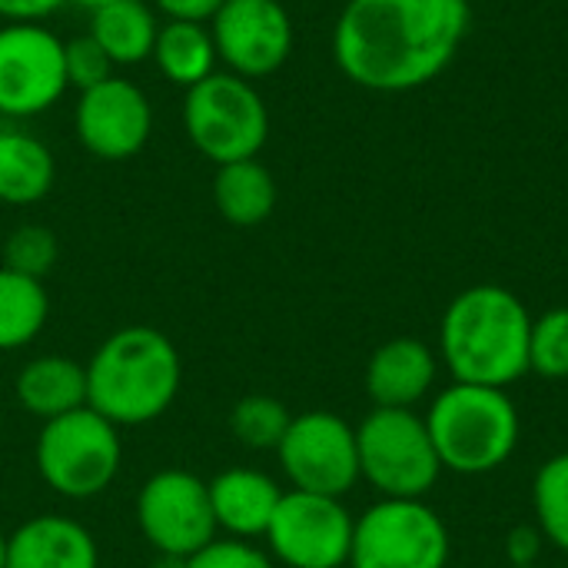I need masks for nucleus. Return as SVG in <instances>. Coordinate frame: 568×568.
I'll list each match as a JSON object with an SVG mask.
<instances>
[{
    "label": "nucleus",
    "instance_id": "nucleus-14",
    "mask_svg": "<svg viewBox=\"0 0 568 568\" xmlns=\"http://www.w3.org/2000/svg\"><path fill=\"white\" fill-rule=\"evenodd\" d=\"M216 57L243 80L276 73L293 53V20L280 0H226L210 20Z\"/></svg>",
    "mask_w": 568,
    "mask_h": 568
},
{
    "label": "nucleus",
    "instance_id": "nucleus-19",
    "mask_svg": "<svg viewBox=\"0 0 568 568\" xmlns=\"http://www.w3.org/2000/svg\"><path fill=\"white\" fill-rule=\"evenodd\" d=\"M57 183V160L50 146L17 126L0 130V203L33 206L47 200Z\"/></svg>",
    "mask_w": 568,
    "mask_h": 568
},
{
    "label": "nucleus",
    "instance_id": "nucleus-12",
    "mask_svg": "<svg viewBox=\"0 0 568 568\" xmlns=\"http://www.w3.org/2000/svg\"><path fill=\"white\" fill-rule=\"evenodd\" d=\"M67 90L63 40L47 23H0V116L33 120Z\"/></svg>",
    "mask_w": 568,
    "mask_h": 568
},
{
    "label": "nucleus",
    "instance_id": "nucleus-24",
    "mask_svg": "<svg viewBox=\"0 0 568 568\" xmlns=\"http://www.w3.org/2000/svg\"><path fill=\"white\" fill-rule=\"evenodd\" d=\"M532 516L546 546L568 556V453L539 466L532 479Z\"/></svg>",
    "mask_w": 568,
    "mask_h": 568
},
{
    "label": "nucleus",
    "instance_id": "nucleus-27",
    "mask_svg": "<svg viewBox=\"0 0 568 568\" xmlns=\"http://www.w3.org/2000/svg\"><path fill=\"white\" fill-rule=\"evenodd\" d=\"M529 373L542 379H568V306H556L532 320L529 336Z\"/></svg>",
    "mask_w": 568,
    "mask_h": 568
},
{
    "label": "nucleus",
    "instance_id": "nucleus-2",
    "mask_svg": "<svg viewBox=\"0 0 568 568\" xmlns=\"http://www.w3.org/2000/svg\"><path fill=\"white\" fill-rule=\"evenodd\" d=\"M532 316L526 303L493 283L453 296L439 323V356L453 383L509 389L529 373Z\"/></svg>",
    "mask_w": 568,
    "mask_h": 568
},
{
    "label": "nucleus",
    "instance_id": "nucleus-34",
    "mask_svg": "<svg viewBox=\"0 0 568 568\" xmlns=\"http://www.w3.org/2000/svg\"><path fill=\"white\" fill-rule=\"evenodd\" d=\"M0 568H7V532H0Z\"/></svg>",
    "mask_w": 568,
    "mask_h": 568
},
{
    "label": "nucleus",
    "instance_id": "nucleus-6",
    "mask_svg": "<svg viewBox=\"0 0 568 568\" xmlns=\"http://www.w3.org/2000/svg\"><path fill=\"white\" fill-rule=\"evenodd\" d=\"M33 456L47 489L63 499L83 503L103 496L113 486L123 466V443L120 429L110 419L83 406L43 423Z\"/></svg>",
    "mask_w": 568,
    "mask_h": 568
},
{
    "label": "nucleus",
    "instance_id": "nucleus-1",
    "mask_svg": "<svg viewBox=\"0 0 568 568\" xmlns=\"http://www.w3.org/2000/svg\"><path fill=\"white\" fill-rule=\"evenodd\" d=\"M469 33V0H346L333 27L339 73L373 93L433 83Z\"/></svg>",
    "mask_w": 568,
    "mask_h": 568
},
{
    "label": "nucleus",
    "instance_id": "nucleus-25",
    "mask_svg": "<svg viewBox=\"0 0 568 568\" xmlns=\"http://www.w3.org/2000/svg\"><path fill=\"white\" fill-rule=\"evenodd\" d=\"M290 419L293 413L276 399V396H266V393H253V396H243L233 409H230V433L240 446L246 449H273L283 443L286 429H290Z\"/></svg>",
    "mask_w": 568,
    "mask_h": 568
},
{
    "label": "nucleus",
    "instance_id": "nucleus-33",
    "mask_svg": "<svg viewBox=\"0 0 568 568\" xmlns=\"http://www.w3.org/2000/svg\"><path fill=\"white\" fill-rule=\"evenodd\" d=\"M67 3H77V7H83V10H103V7H110V3H116V0H67Z\"/></svg>",
    "mask_w": 568,
    "mask_h": 568
},
{
    "label": "nucleus",
    "instance_id": "nucleus-31",
    "mask_svg": "<svg viewBox=\"0 0 568 568\" xmlns=\"http://www.w3.org/2000/svg\"><path fill=\"white\" fill-rule=\"evenodd\" d=\"M226 0H153V10L163 20H186V23H210Z\"/></svg>",
    "mask_w": 568,
    "mask_h": 568
},
{
    "label": "nucleus",
    "instance_id": "nucleus-16",
    "mask_svg": "<svg viewBox=\"0 0 568 568\" xmlns=\"http://www.w3.org/2000/svg\"><path fill=\"white\" fill-rule=\"evenodd\" d=\"M210 506L216 529L226 532V539H263L276 506L283 499V489L273 476L250 469V466H233L216 473L210 483Z\"/></svg>",
    "mask_w": 568,
    "mask_h": 568
},
{
    "label": "nucleus",
    "instance_id": "nucleus-7",
    "mask_svg": "<svg viewBox=\"0 0 568 568\" xmlns=\"http://www.w3.org/2000/svg\"><path fill=\"white\" fill-rule=\"evenodd\" d=\"M359 479L379 499H426L446 473L426 419L413 409H373L356 426Z\"/></svg>",
    "mask_w": 568,
    "mask_h": 568
},
{
    "label": "nucleus",
    "instance_id": "nucleus-32",
    "mask_svg": "<svg viewBox=\"0 0 568 568\" xmlns=\"http://www.w3.org/2000/svg\"><path fill=\"white\" fill-rule=\"evenodd\" d=\"M63 3L67 0H0V20L3 23H43Z\"/></svg>",
    "mask_w": 568,
    "mask_h": 568
},
{
    "label": "nucleus",
    "instance_id": "nucleus-35",
    "mask_svg": "<svg viewBox=\"0 0 568 568\" xmlns=\"http://www.w3.org/2000/svg\"><path fill=\"white\" fill-rule=\"evenodd\" d=\"M532 568H539V566H532Z\"/></svg>",
    "mask_w": 568,
    "mask_h": 568
},
{
    "label": "nucleus",
    "instance_id": "nucleus-23",
    "mask_svg": "<svg viewBox=\"0 0 568 568\" xmlns=\"http://www.w3.org/2000/svg\"><path fill=\"white\" fill-rule=\"evenodd\" d=\"M50 320V296L43 280L20 276L0 266V353L30 346Z\"/></svg>",
    "mask_w": 568,
    "mask_h": 568
},
{
    "label": "nucleus",
    "instance_id": "nucleus-15",
    "mask_svg": "<svg viewBox=\"0 0 568 568\" xmlns=\"http://www.w3.org/2000/svg\"><path fill=\"white\" fill-rule=\"evenodd\" d=\"M439 359L433 346L413 336H396L366 363V393L379 409H416L436 386Z\"/></svg>",
    "mask_w": 568,
    "mask_h": 568
},
{
    "label": "nucleus",
    "instance_id": "nucleus-22",
    "mask_svg": "<svg viewBox=\"0 0 568 568\" xmlns=\"http://www.w3.org/2000/svg\"><path fill=\"white\" fill-rule=\"evenodd\" d=\"M156 70L173 83V87H196L206 77L216 73V43L210 33V23H186V20H163L153 57Z\"/></svg>",
    "mask_w": 568,
    "mask_h": 568
},
{
    "label": "nucleus",
    "instance_id": "nucleus-4",
    "mask_svg": "<svg viewBox=\"0 0 568 568\" xmlns=\"http://www.w3.org/2000/svg\"><path fill=\"white\" fill-rule=\"evenodd\" d=\"M443 469L456 476H486L503 469L523 439V419L506 389L453 383L423 416Z\"/></svg>",
    "mask_w": 568,
    "mask_h": 568
},
{
    "label": "nucleus",
    "instance_id": "nucleus-30",
    "mask_svg": "<svg viewBox=\"0 0 568 568\" xmlns=\"http://www.w3.org/2000/svg\"><path fill=\"white\" fill-rule=\"evenodd\" d=\"M542 546H546V536L539 532L536 523H532V526H516V529L506 536V562H509V568L539 566Z\"/></svg>",
    "mask_w": 568,
    "mask_h": 568
},
{
    "label": "nucleus",
    "instance_id": "nucleus-9",
    "mask_svg": "<svg viewBox=\"0 0 568 568\" xmlns=\"http://www.w3.org/2000/svg\"><path fill=\"white\" fill-rule=\"evenodd\" d=\"M136 526L150 549L173 562H186L213 539H220L210 486L186 469H160L140 486Z\"/></svg>",
    "mask_w": 568,
    "mask_h": 568
},
{
    "label": "nucleus",
    "instance_id": "nucleus-5",
    "mask_svg": "<svg viewBox=\"0 0 568 568\" xmlns=\"http://www.w3.org/2000/svg\"><path fill=\"white\" fill-rule=\"evenodd\" d=\"M183 130L213 166L253 160L270 140V110L253 87L230 70H216L183 97Z\"/></svg>",
    "mask_w": 568,
    "mask_h": 568
},
{
    "label": "nucleus",
    "instance_id": "nucleus-11",
    "mask_svg": "<svg viewBox=\"0 0 568 568\" xmlns=\"http://www.w3.org/2000/svg\"><path fill=\"white\" fill-rule=\"evenodd\" d=\"M353 526L343 499L290 489L263 539L270 559L283 568H343L349 566Z\"/></svg>",
    "mask_w": 568,
    "mask_h": 568
},
{
    "label": "nucleus",
    "instance_id": "nucleus-10",
    "mask_svg": "<svg viewBox=\"0 0 568 568\" xmlns=\"http://www.w3.org/2000/svg\"><path fill=\"white\" fill-rule=\"evenodd\" d=\"M276 456L283 476L300 493L343 499L359 483L356 426L329 409H306L293 416Z\"/></svg>",
    "mask_w": 568,
    "mask_h": 568
},
{
    "label": "nucleus",
    "instance_id": "nucleus-26",
    "mask_svg": "<svg viewBox=\"0 0 568 568\" xmlns=\"http://www.w3.org/2000/svg\"><path fill=\"white\" fill-rule=\"evenodd\" d=\"M60 256V243L53 236V230L40 226V223H23L17 230H10V236L3 240V263L7 270L30 276V280H47V273L57 266Z\"/></svg>",
    "mask_w": 568,
    "mask_h": 568
},
{
    "label": "nucleus",
    "instance_id": "nucleus-29",
    "mask_svg": "<svg viewBox=\"0 0 568 568\" xmlns=\"http://www.w3.org/2000/svg\"><path fill=\"white\" fill-rule=\"evenodd\" d=\"M180 568H276L266 549L243 539H213L206 549L190 556Z\"/></svg>",
    "mask_w": 568,
    "mask_h": 568
},
{
    "label": "nucleus",
    "instance_id": "nucleus-13",
    "mask_svg": "<svg viewBox=\"0 0 568 568\" xmlns=\"http://www.w3.org/2000/svg\"><path fill=\"white\" fill-rule=\"evenodd\" d=\"M73 133L93 160H133L153 133L150 97L133 80L113 73L80 93L73 110Z\"/></svg>",
    "mask_w": 568,
    "mask_h": 568
},
{
    "label": "nucleus",
    "instance_id": "nucleus-3",
    "mask_svg": "<svg viewBox=\"0 0 568 568\" xmlns=\"http://www.w3.org/2000/svg\"><path fill=\"white\" fill-rule=\"evenodd\" d=\"M183 359L170 336L153 326L110 333L87 363V406L120 426L160 419L180 396Z\"/></svg>",
    "mask_w": 568,
    "mask_h": 568
},
{
    "label": "nucleus",
    "instance_id": "nucleus-28",
    "mask_svg": "<svg viewBox=\"0 0 568 568\" xmlns=\"http://www.w3.org/2000/svg\"><path fill=\"white\" fill-rule=\"evenodd\" d=\"M63 67H67V83L80 93L103 83L106 77H113L110 57L103 53V47L90 33L63 40Z\"/></svg>",
    "mask_w": 568,
    "mask_h": 568
},
{
    "label": "nucleus",
    "instance_id": "nucleus-20",
    "mask_svg": "<svg viewBox=\"0 0 568 568\" xmlns=\"http://www.w3.org/2000/svg\"><path fill=\"white\" fill-rule=\"evenodd\" d=\"M276 200H280L276 176L256 156L216 166L213 206L230 226L250 230V226L266 223L276 210Z\"/></svg>",
    "mask_w": 568,
    "mask_h": 568
},
{
    "label": "nucleus",
    "instance_id": "nucleus-17",
    "mask_svg": "<svg viewBox=\"0 0 568 568\" xmlns=\"http://www.w3.org/2000/svg\"><path fill=\"white\" fill-rule=\"evenodd\" d=\"M7 568H100V549L77 519L40 513L7 536Z\"/></svg>",
    "mask_w": 568,
    "mask_h": 568
},
{
    "label": "nucleus",
    "instance_id": "nucleus-18",
    "mask_svg": "<svg viewBox=\"0 0 568 568\" xmlns=\"http://www.w3.org/2000/svg\"><path fill=\"white\" fill-rule=\"evenodd\" d=\"M13 396L27 416L40 423L60 419L87 406V366L60 353L33 356L20 366L13 379Z\"/></svg>",
    "mask_w": 568,
    "mask_h": 568
},
{
    "label": "nucleus",
    "instance_id": "nucleus-8",
    "mask_svg": "<svg viewBox=\"0 0 568 568\" xmlns=\"http://www.w3.org/2000/svg\"><path fill=\"white\" fill-rule=\"evenodd\" d=\"M449 552V529L426 499H379L353 526L349 568H446Z\"/></svg>",
    "mask_w": 568,
    "mask_h": 568
},
{
    "label": "nucleus",
    "instance_id": "nucleus-21",
    "mask_svg": "<svg viewBox=\"0 0 568 568\" xmlns=\"http://www.w3.org/2000/svg\"><path fill=\"white\" fill-rule=\"evenodd\" d=\"M160 17L146 0H116L90 13V37L103 47L113 67H136L153 57Z\"/></svg>",
    "mask_w": 568,
    "mask_h": 568
}]
</instances>
